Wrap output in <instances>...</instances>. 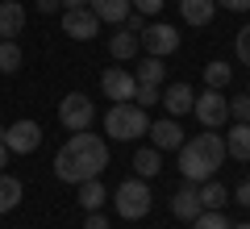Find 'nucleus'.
<instances>
[{
    "label": "nucleus",
    "mask_w": 250,
    "mask_h": 229,
    "mask_svg": "<svg viewBox=\"0 0 250 229\" xmlns=\"http://www.w3.org/2000/svg\"><path fill=\"white\" fill-rule=\"evenodd\" d=\"M21 29H25V9L17 0H4L0 4V38H17Z\"/></svg>",
    "instance_id": "f3484780"
},
{
    "label": "nucleus",
    "mask_w": 250,
    "mask_h": 229,
    "mask_svg": "<svg viewBox=\"0 0 250 229\" xmlns=\"http://www.w3.org/2000/svg\"><path fill=\"white\" fill-rule=\"evenodd\" d=\"M88 9H92V17H96L100 25H121V21L134 13V4H129V0H88Z\"/></svg>",
    "instance_id": "4468645a"
},
{
    "label": "nucleus",
    "mask_w": 250,
    "mask_h": 229,
    "mask_svg": "<svg viewBox=\"0 0 250 229\" xmlns=\"http://www.w3.org/2000/svg\"><path fill=\"white\" fill-rule=\"evenodd\" d=\"M192 113L200 117V125L205 129H221L225 121H229V96L217 88H205L196 100H192Z\"/></svg>",
    "instance_id": "423d86ee"
},
{
    "label": "nucleus",
    "mask_w": 250,
    "mask_h": 229,
    "mask_svg": "<svg viewBox=\"0 0 250 229\" xmlns=\"http://www.w3.org/2000/svg\"><path fill=\"white\" fill-rule=\"evenodd\" d=\"M221 163H225V138L217 129H205V133H196L192 142L179 146V171H184V179H192V184L213 179Z\"/></svg>",
    "instance_id": "f03ea898"
},
{
    "label": "nucleus",
    "mask_w": 250,
    "mask_h": 229,
    "mask_svg": "<svg viewBox=\"0 0 250 229\" xmlns=\"http://www.w3.org/2000/svg\"><path fill=\"white\" fill-rule=\"evenodd\" d=\"M62 34L75 42H92L100 34V21L92 17V9H62Z\"/></svg>",
    "instance_id": "1a4fd4ad"
},
{
    "label": "nucleus",
    "mask_w": 250,
    "mask_h": 229,
    "mask_svg": "<svg viewBox=\"0 0 250 229\" xmlns=\"http://www.w3.org/2000/svg\"><path fill=\"white\" fill-rule=\"evenodd\" d=\"M134 100H142V108H150V104H159V100H163V88H154V83H138Z\"/></svg>",
    "instance_id": "bb28decb"
},
{
    "label": "nucleus",
    "mask_w": 250,
    "mask_h": 229,
    "mask_svg": "<svg viewBox=\"0 0 250 229\" xmlns=\"http://www.w3.org/2000/svg\"><path fill=\"white\" fill-rule=\"evenodd\" d=\"M246 96H250V92H246Z\"/></svg>",
    "instance_id": "ea45409f"
},
{
    "label": "nucleus",
    "mask_w": 250,
    "mask_h": 229,
    "mask_svg": "<svg viewBox=\"0 0 250 229\" xmlns=\"http://www.w3.org/2000/svg\"><path fill=\"white\" fill-rule=\"evenodd\" d=\"M129 4H134V13H142V17H159L167 0H129Z\"/></svg>",
    "instance_id": "c85d7f7f"
},
{
    "label": "nucleus",
    "mask_w": 250,
    "mask_h": 229,
    "mask_svg": "<svg viewBox=\"0 0 250 229\" xmlns=\"http://www.w3.org/2000/svg\"><path fill=\"white\" fill-rule=\"evenodd\" d=\"M225 154L238 163H250V121H233V129L225 133Z\"/></svg>",
    "instance_id": "2eb2a0df"
},
{
    "label": "nucleus",
    "mask_w": 250,
    "mask_h": 229,
    "mask_svg": "<svg viewBox=\"0 0 250 229\" xmlns=\"http://www.w3.org/2000/svg\"><path fill=\"white\" fill-rule=\"evenodd\" d=\"M59 9H62L59 0H38V13H59Z\"/></svg>",
    "instance_id": "f704fd0d"
},
{
    "label": "nucleus",
    "mask_w": 250,
    "mask_h": 229,
    "mask_svg": "<svg viewBox=\"0 0 250 229\" xmlns=\"http://www.w3.org/2000/svg\"><path fill=\"white\" fill-rule=\"evenodd\" d=\"M108 167V142L100 133H71L62 142V150L54 154V175L62 184H83V179H100V171Z\"/></svg>",
    "instance_id": "f257e3e1"
},
{
    "label": "nucleus",
    "mask_w": 250,
    "mask_h": 229,
    "mask_svg": "<svg viewBox=\"0 0 250 229\" xmlns=\"http://www.w3.org/2000/svg\"><path fill=\"white\" fill-rule=\"evenodd\" d=\"M59 121H62L67 133H80V129H88V125L96 121V104H92L83 92H71V96L59 100Z\"/></svg>",
    "instance_id": "39448f33"
},
{
    "label": "nucleus",
    "mask_w": 250,
    "mask_h": 229,
    "mask_svg": "<svg viewBox=\"0 0 250 229\" xmlns=\"http://www.w3.org/2000/svg\"><path fill=\"white\" fill-rule=\"evenodd\" d=\"M217 9H229V13H246L250 0H217Z\"/></svg>",
    "instance_id": "7c9ffc66"
},
{
    "label": "nucleus",
    "mask_w": 250,
    "mask_h": 229,
    "mask_svg": "<svg viewBox=\"0 0 250 229\" xmlns=\"http://www.w3.org/2000/svg\"><path fill=\"white\" fill-rule=\"evenodd\" d=\"M21 196H25V187H21L17 175H4L0 171V212H13L21 204Z\"/></svg>",
    "instance_id": "aec40b11"
},
{
    "label": "nucleus",
    "mask_w": 250,
    "mask_h": 229,
    "mask_svg": "<svg viewBox=\"0 0 250 229\" xmlns=\"http://www.w3.org/2000/svg\"><path fill=\"white\" fill-rule=\"evenodd\" d=\"M138 42H142V50L154 54V59H163V54H175V50H179V34H175V25H163V21L146 25L142 34H138Z\"/></svg>",
    "instance_id": "6e6552de"
},
{
    "label": "nucleus",
    "mask_w": 250,
    "mask_h": 229,
    "mask_svg": "<svg viewBox=\"0 0 250 229\" xmlns=\"http://www.w3.org/2000/svg\"><path fill=\"white\" fill-rule=\"evenodd\" d=\"M4 133H9V125H0V142H4Z\"/></svg>",
    "instance_id": "58836bf2"
},
{
    "label": "nucleus",
    "mask_w": 250,
    "mask_h": 229,
    "mask_svg": "<svg viewBox=\"0 0 250 229\" xmlns=\"http://www.w3.org/2000/svg\"><path fill=\"white\" fill-rule=\"evenodd\" d=\"M134 80H138V83H154V88H163V83H167V67H163V59L146 54V59H142V67L134 71Z\"/></svg>",
    "instance_id": "412c9836"
},
{
    "label": "nucleus",
    "mask_w": 250,
    "mask_h": 229,
    "mask_svg": "<svg viewBox=\"0 0 250 229\" xmlns=\"http://www.w3.org/2000/svg\"><path fill=\"white\" fill-rule=\"evenodd\" d=\"M121 25L129 29V34H142V29H146V25H142V13H129V17L121 21Z\"/></svg>",
    "instance_id": "473e14b6"
},
{
    "label": "nucleus",
    "mask_w": 250,
    "mask_h": 229,
    "mask_svg": "<svg viewBox=\"0 0 250 229\" xmlns=\"http://www.w3.org/2000/svg\"><path fill=\"white\" fill-rule=\"evenodd\" d=\"M196 192H200V208H225V204H229V187H225L221 179H205Z\"/></svg>",
    "instance_id": "6ab92c4d"
},
{
    "label": "nucleus",
    "mask_w": 250,
    "mask_h": 229,
    "mask_svg": "<svg viewBox=\"0 0 250 229\" xmlns=\"http://www.w3.org/2000/svg\"><path fill=\"white\" fill-rule=\"evenodd\" d=\"M0 71H4V75L21 71V46L13 42V38H0Z\"/></svg>",
    "instance_id": "393cba45"
},
{
    "label": "nucleus",
    "mask_w": 250,
    "mask_h": 229,
    "mask_svg": "<svg viewBox=\"0 0 250 229\" xmlns=\"http://www.w3.org/2000/svg\"><path fill=\"white\" fill-rule=\"evenodd\" d=\"M100 88H104V96H108V100H134L138 80L129 75V71H121V67H108L104 75H100Z\"/></svg>",
    "instance_id": "9d476101"
},
{
    "label": "nucleus",
    "mask_w": 250,
    "mask_h": 229,
    "mask_svg": "<svg viewBox=\"0 0 250 229\" xmlns=\"http://www.w3.org/2000/svg\"><path fill=\"white\" fill-rule=\"evenodd\" d=\"M192 100H196V92L188 88V83H167L159 104L167 108V117H175V121H179L184 113H192Z\"/></svg>",
    "instance_id": "ddd939ff"
},
{
    "label": "nucleus",
    "mask_w": 250,
    "mask_h": 229,
    "mask_svg": "<svg viewBox=\"0 0 250 229\" xmlns=\"http://www.w3.org/2000/svg\"><path fill=\"white\" fill-rule=\"evenodd\" d=\"M229 117H233V121H250V96L229 100Z\"/></svg>",
    "instance_id": "c756f323"
},
{
    "label": "nucleus",
    "mask_w": 250,
    "mask_h": 229,
    "mask_svg": "<svg viewBox=\"0 0 250 229\" xmlns=\"http://www.w3.org/2000/svg\"><path fill=\"white\" fill-rule=\"evenodd\" d=\"M83 229H108V217H100V208H96V212H88Z\"/></svg>",
    "instance_id": "2f4dec72"
},
{
    "label": "nucleus",
    "mask_w": 250,
    "mask_h": 229,
    "mask_svg": "<svg viewBox=\"0 0 250 229\" xmlns=\"http://www.w3.org/2000/svg\"><path fill=\"white\" fill-rule=\"evenodd\" d=\"M229 229H250V221H242V225H229Z\"/></svg>",
    "instance_id": "4c0bfd02"
},
{
    "label": "nucleus",
    "mask_w": 250,
    "mask_h": 229,
    "mask_svg": "<svg viewBox=\"0 0 250 229\" xmlns=\"http://www.w3.org/2000/svg\"><path fill=\"white\" fill-rule=\"evenodd\" d=\"M233 50H238L242 67H250V25H242V34L233 38Z\"/></svg>",
    "instance_id": "cd10ccee"
},
{
    "label": "nucleus",
    "mask_w": 250,
    "mask_h": 229,
    "mask_svg": "<svg viewBox=\"0 0 250 229\" xmlns=\"http://www.w3.org/2000/svg\"><path fill=\"white\" fill-rule=\"evenodd\" d=\"M9 167V146H4V142H0V171Z\"/></svg>",
    "instance_id": "e433bc0d"
},
{
    "label": "nucleus",
    "mask_w": 250,
    "mask_h": 229,
    "mask_svg": "<svg viewBox=\"0 0 250 229\" xmlns=\"http://www.w3.org/2000/svg\"><path fill=\"white\" fill-rule=\"evenodd\" d=\"M192 229H229V221L221 217V208H205L196 221H188Z\"/></svg>",
    "instance_id": "a878e982"
},
{
    "label": "nucleus",
    "mask_w": 250,
    "mask_h": 229,
    "mask_svg": "<svg viewBox=\"0 0 250 229\" xmlns=\"http://www.w3.org/2000/svg\"><path fill=\"white\" fill-rule=\"evenodd\" d=\"M229 80H233V67H229V62L213 59V62L205 67V88H217V92H221V88H229Z\"/></svg>",
    "instance_id": "b1692460"
},
{
    "label": "nucleus",
    "mask_w": 250,
    "mask_h": 229,
    "mask_svg": "<svg viewBox=\"0 0 250 229\" xmlns=\"http://www.w3.org/2000/svg\"><path fill=\"white\" fill-rule=\"evenodd\" d=\"M179 13L188 25H208L217 17V0H179Z\"/></svg>",
    "instance_id": "dca6fc26"
},
{
    "label": "nucleus",
    "mask_w": 250,
    "mask_h": 229,
    "mask_svg": "<svg viewBox=\"0 0 250 229\" xmlns=\"http://www.w3.org/2000/svg\"><path fill=\"white\" fill-rule=\"evenodd\" d=\"M138 46H142V42H138V34H129V29H121V34H113V38H108V54H113V59H134V54H138Z\"/></svg>",
    "instance_id": "4be33fe9"
},
{
    "label": "nucleus",
    "mask_w": 250,
    "mask_h": 229,
    "mask_svg": "<svg viewBox=\"0 0 250 229\" xmlns=\"http://www.w3.org/2000/svg\"><path fill=\"white\" fill-rule=\"evenodd\" d=\"M233 196H238V204H250V175L238 184V192H233Z\"/></svg>",
    "instance_id": "72a5a7b5"
},
{
    "label": "nucleus",
    "mask_w": 250,
    "mask_h": 229,
    "mask_svg": "<svg viewBox=\"0 0 250 229\" xmlns=\"http://www.w3.org/2000/svg\"><path fill=\"white\" fill-rule=\"evenodd\" d=\"M146 129H150V117H146V108L134 104V100H117L104 113V133L117 138V142H138Z\"/></svg>",
    "instance_id": "7ed1b4c3"
},
{
    "label": "nucleus",
    "mask_w": 250,
    "mask_h": 229,
    "mask_svg": "<svg viewBox=\"0 0 250 229\" xmlns=\"http://www.w3.org/2000/svg\"><path fill=\"white\" fill-rule=\"evenodd\" d=\"M150 142H154V150H179L184 146V129H179V121L175 117H163V121H150Z\"/></svg>",
    "instance_id": "f8f14e48"
},
{
    "label": "nucleus",
    "mask_w": 250,
    "mask_h": 229,
    "mask_svg": "<svg viewBox=\"0 0 250 229\" xmlns=\"http://www.w3.org/2000/svg\"><path fill=\"white\" fill-rule=\"evenodd\" d=\"M62 9H88V0H59Z\"/></svg>",
    "instance_id": "c9c22d12"
},
{
    "label": "nucleus",
    "mask_w": 250,
    "mask_h": 229,
    "mask_svg": "<svg viewBox=\"0 0 250 229\" xmlns=\"http://www.w3.org/2000/svg\"><path fill=\"white\" fill-rule=\"evenodd\" d=\"M4 146H9V154H34V150L42 146V125L29 121V117L13 121L9 133H4Z\"/></svg>",
    "instance_id": "0eeeda50"
},
{
    "label": "nucleus",
    "mask_w": 250,
    "mask_h": 229,
    "mask_svg": "<svg viewBox=\"0 0 250 229\" xmlns=\"http://www.w3.org/2000/svg\"><path fill=\"white\" fill-rule=\"evenodd\" d=\"M75 187H80V204H83L88 212H96L100 204L108 200V192H104V184H100V179H83V184H75Z\"/></svg>",
    "instance_id": "5701e85b"
},
{
    "label": "nucleus",
    "mask_w": 250,
    "mask_h": 229,
    "mask_svg": "<svg viewBox=\"0 0 250 229\" xmlns=\"http://www.w3.org/2000/svg\"><path fill=\"white\" fill-rule=\"evenodd\" d=\"M113 204H117V217H125V221H142L146 212H150V204H154V196H150V187H146V179H125L121 187L113 192Z\"/></svg>",
    "instance_id": "20e7f679"
},
{
    "label": "nucleus",
    "mask_w": 250,
    "mask_h": 229,
    "mask_svg": "<svg viewBox=\"0 0 250 229\" xmlns=\"http://www.w3.org/2000/svg\"><path fill=\"white\" fill-rule=\"evenodd\" d=\"M163 171V150H154V146H142L134 154V175L138 179H154Z\"/></svg>",
    "instance_id": "a211bd4d"
},
{
    "label": "nucleus",
    "mask_w": 250,
    "mask_h": 229,
    "mask_svg": "<svg viewBox=\"0 0 250 229\" xmlns=\"http://www.w3.org/2000/svg\"><path fill=\"white\" fill-rule=\"evenodd\" d=\"M200 212H205V208H200V192H196V184L188 179V184L171 196V217H175V221H196Z\"/></svg>",
    "instance_id": "9b49d317"
}]
</instances>
